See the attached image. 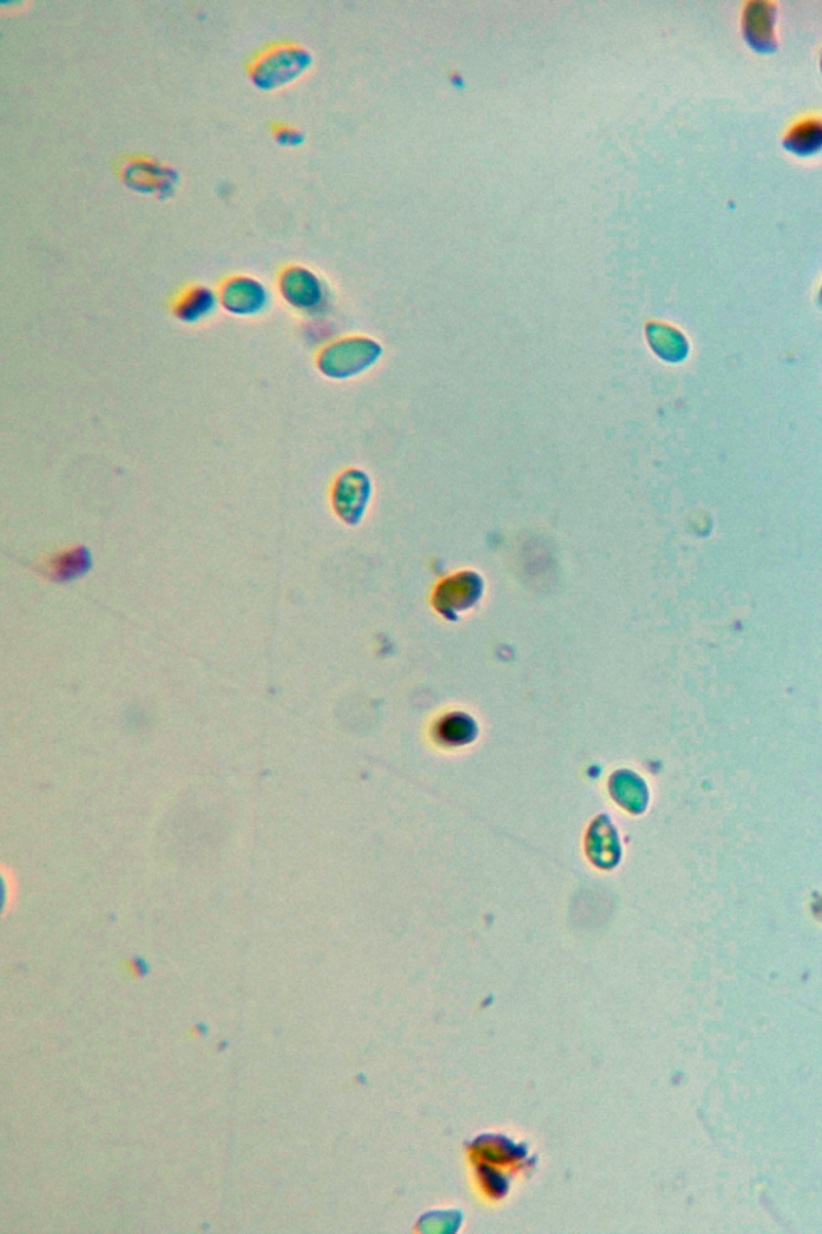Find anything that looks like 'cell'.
Returning a JSON list of instances; mask_svg holds the SVG:
<instances>
[{"instance_id": "9c48e42d", "label": "cell", "mask_w": 822, "mask_h": 1234, "mask_svg": "<svg viewBox=\"0 0 822 1234\" xmlns=\"http://www.w3.org/2000/svg\"><path fill=\"white\" fill-rule=\"evenodd\" d=\"M275 141L285 146L301 145L304 142V134L299 129L288 126V124H275L271 128Z\"/></svg>"}, {"instance_id": "7a4b0ae2", "label": "cell", "mask_w": 822, "mask_h": 1234, "mask_svg": "<svg viewBox=\"0 0 822 1234\" xmlns=\"http://www.w3.org/2000/svg\"><path fill=\"white\" fill-rule=\"evenodd\" d=\"M117 175L132 191L161 200L169 198L178 184V174L173 167L145 156H127L121 161Z\"/></svg>"}, {"instance_id": "8fae6325", "label": "cell", "mask_w": 822, "mask_h": 1234, "mask_svg": "<svg viewBox=\"0 0 822 1234\" xmlns=\"http://www.w3.org/2000/svg\"><path fill=\"white\" fill-rule=\"evenodd\" d=\"M821 298H822V288H821Z\"/></svg>"}, {"instance_id": "5b68a950", "label": "cell", "mask_w": 822, "mask_h": 1234, "mask_svg": "<svg viewBox=\"0 0 822 1234\" xmlns=\"http://www.w3.org/2000/svg\"><path fill=\"white\" fill-rule=\"evenodd\" d=\"M281 295L295 309L314 310L321 303V284L312 271L302 266H288L278 277Z\"/></svg>"}, {"instance_id": "277c9868", "label": "cell", "mask_w": 822, "mask_h": 1234, "mask_svg": "<svg viewBox=\"0 0 822 1234\" xmlns=\"http://www.w3.org/2000/svg\"><path fill=\"white\" fill-rule=\"evenodd\" d=\"M774 24V3L767 0L747 3L742 13V34L750 48L760 53H774L778 50Z\"/></svg>"}, {"instance_id": "30bf717a", "label": "cell", "mask_w": 822, "mask_h": 1234, "mask_svg": "<svg viewBox=\"0 0 822 1234\" xmlns=\"http://www.w3.org/2000/svg\"><path fill=\"white\" fill-rule=\"evenodd\" d=\"M821 71H822V55H821Z\"/></svg>"}, {"instance_id": "52a82bcc", "label": "cell", "mask_w": 822, "mask_h": 1234, "mask_svg": "<svg viewBox=\"0 0 822 1234\" xmlns=\"http://www.w3.org/2000/svg\"><path fill=\"white\" fill-rule=\"evenodd\" d=\"M782 146L793 155L813 156L822 150V118H806L789 129Z\"/></svg>"}, {"instance_id": "6da1fadb", "label": "cell", "mask_w": 822, "mask_h": 1234, "mask_svg": "<svg viewBox=\"0 0 822 1234\" xmlns=\"http://www.w3.org/2000/svg\"><path fill=\"white\" fill-rule=\"evenodd\" d=\"M312 63V57L301 45L295 42H277L269 48L259 50L249 60L248 77L253 84L260 91H275L285 88L306 73Z\"/></svg>"}, {"instance_id": "8992f818", "label": "cell", "mask_w": 822, "mask_h": 1234, "mask_svg": "<svg viewBox=\"0 0 822 1234\" xmlns=\"http://www.w3.org/2000/svg\"><path fill=\"white\" fill-rule=\"evenodd\" d=\"M219 303V296L205 285H188L175 296L171 310L184 324H196L209 317Z\"/></svg>"}, {"instance_id": "3957f363", "label": "cell", "mask_w": 822, "mask_h": 1234, "mask_svg": "<svg viewBox=\"0 0 822 1234\" xmlns=\"http://www.w3.org/2000/svg\"><path fill=\"white\" fill-rule=\"evenodd\" d=\"M219 303L228 313L254 316L266 309L269 293L259 281L246 275H232L220 284Z\"/></svg>"}, {"instance_id": "ba28073f", "label": "cell", "mask_w": 822, "mask_h": 1234, "mask_svg": "<svg viewBox=\"0 0 822 1234\" xmlns=\"http://www.w3.org/2000/svg\"><path fill=\"white\" fill-rule=\"evenodd\" d=\"M657 346H659L660 354L667 359L680 360L688 353V343L682 338L680 333L671 330V328L657 327Z\"/></svg>"}]
</instances>
